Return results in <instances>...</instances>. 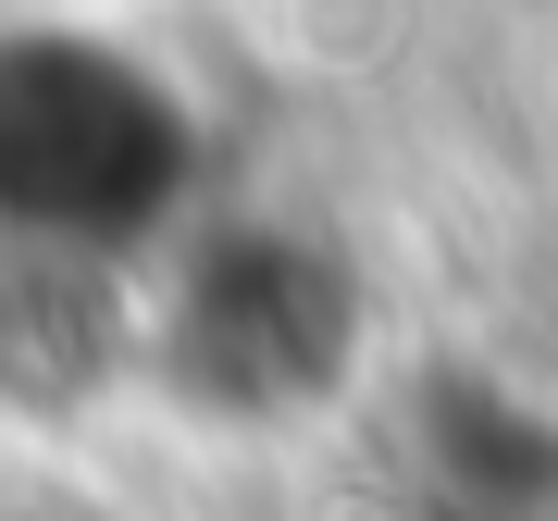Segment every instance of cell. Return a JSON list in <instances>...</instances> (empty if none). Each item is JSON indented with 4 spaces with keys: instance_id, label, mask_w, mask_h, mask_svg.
<instances>
[{
    "instance_id": "1",
    "label": "cell",
    "mask_w": 558,
    "mask_h": 521,
    "mask_svg": "<svg viewBox=\"0 0 558 521\" xmlns=\"http://www.w3.org/2000/svg\"><path fill=\"white\" fill-rule=\"evenodd\" d=\"M161 186H174V124L124 62H100L87 38H25L0 62V211L112 237L161 211Z\"/></svg>"
}]
</instances>
